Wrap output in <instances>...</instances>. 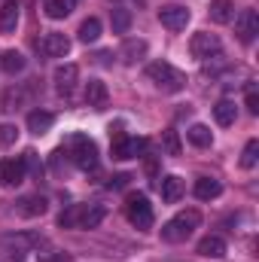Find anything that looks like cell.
Here are the masks:
<instances>
[{
  "label": "cell",
  "mask_w": 259,
  "mask_h": 262,
  "mask_svg": "<svg viewBox=\"0 0 259 262\" xmlns=\"http://www.w3.org/2000/svg\"><path fill=\"white\" fill-rule=\"evenodd\" d=\"M73 9V0H46V15L49 18H64Z\"/></svg>",
  "instance_id": "28"
},
{
  "label": "cell",
  "mask_w": 259,
  "mask_h": 262,
  "mask_svg": "<svg viewBox=\"0 0 259 262\" xmlns=\"http://www.w3.org/2000/svg\"><path fill=\"white\" fill-rule=\"evenodd\" d=\"M18 140V128L9 122H0V146H12Z\"/></svg>",
  "instance_id": "33"
},
{
  "label": "cell",
  "mask_w": 259,
  "mask_h": 262,
  "mask_svg": "<svg viewBox=\"0 0 259 262\" xmlns=\"http://www.w3.org/2000/svg\"><path fill=\"white\" fill-rule=\"evenodd\" d=\"M34 253H37V262H70V253L55 250V247H43V244H40Z\"/></svg>",
  "instance_id": "27"
},
{
  "label": "cell",
  "mask_w": 259,
  "mask_h": 262,
  "mask_svg": "<svg viewBox=\"0 0 259 262\" xmlns=\"http://www.w3.org/2000/svg\"><path fill=\"white\" fill-rule=\"evenodd\" d=\"M159 189H162V201H168V204H174V201H180L183 195V180L177 177V174H168V177H162V183H159Z\"/></svg>",
  "instance_id": "15"
},
{
  "label": "cell",
  "mask_w": 259,
  "mask_h": 262,
  "mask_svg": "<svg viewBox=\"0 0 259 262\" xmlns=\"http://www.w3.org/2000/svg\"><path fill=\"white\" fill-rule=\"evenodd\" d=\"M159 21L168 31H183L189 25V9L186 6H162L159 9Z\"/></svg>",
  "instance_id": "11"
},
{
  "label": "cell",
  "mask_w": 259,
  "mask_h": 262,
  "mask_svg": "<svg viewBox=\"0 0 259 262\" xmlns=\"http://www.w3.org/2000/svg\"><path fill=\"white\" fill-rule=\"evenodd\" d=\"M125 213H128L131 226H137V229H149L153 226V204H149V198L143 192H131L125 198Z\"/></svg>",
  "instance_id": "4"
},
{
  "label": "cell",
  "mask_w": 259,
  "mask_h": 262,
  "mask_svg": "<svg viewBox=\"0 0 259 262\" xmlns=\"http://www.w3.org/2000/svg\"><path fill=\"white\" fill-rule=\"evenodd\" d=\"M79 213H82V204H70L67 210H61L58 226H61V229H76V226H79Z\"/></svg>",
  "instance_id": "29"
},
{
  "label": "cell",
  "mask_w": 259,
  "mask_h": 262,
  "mask_svg": "<svg viewBox=\"0 0 259 262\" xmlns=\"http://www.w3.org/2000/svg\"><path fill=\"white\" fill-rule=\"evenodd\" d=\"M162 146H165L168 156H180V137H177V131H165L162 134Z\"/></svg>",
  "instance_id": "32"
},
{
  "label": "cell",
  "mask_w": 259,
  "mask_h": 262,
  "mask_svg": "<svg viewBox=\"0 0 259 262\" xmlns=\"http://www.w3.org/2000/svg\"><path fill=\"white\" fill-rule=\"evenodd\" d=\"M131 177L128 174H116V177H113V180H110V189H122V186H125V183H128Z\"/></svg>",
  "instance_id": "36"
},
{
  "label": "cell",
  "mask_w": 259,
  "mask_h": 262,
  "mask_svg": "<svg viewBox=\"0 0 259 262\" xmlns=\"http://www.w3.org/2000/svg\"><path fill=\"white\" fill-rule=\"evenodd\" d=\"M189 49H192V55L198 58V61H210V58H220L223 43H220L217 34H210V31H198V34H192Z\"/></svg>",
  "instance_id": "5"
},
{
  "label": "cell",
  "mask_w": 259,
  "mask_h": 262,
  "mask_svg": "<svg viewBox=\"0 0 259 262\" xmlns=\"http://www.w3.org/2000/svg\"><path fill=\"white\" fill-rule=\"evenodd\" d=\"M146 76H149V82H156V89L171 92V95L183 92V85H186V76L174 64H168V61H153V64L146 67Z\"/></svg>",
  "instance_id": "2"
},
{
  "label": "cell",
  "mask_w": 259,
  "mask_h": 262,
  "mask_svg": "<svg viewBox=\"0 0 259 262\" xmlns=\"http://www.w3.org/2000/svg\"><path fill=\"white\" fill-rule=\"evenodd\" d=\"M107 85L101 82V79H89L85 82V104L89 107H95V110H104L107 107Z\"/></svg>",
  "instance_id": "13"
},
{
  "label": "cell",
  "mask_w": 259,
  "mask_h": 262,
  "mask_svg": "<svg viewBox=\"0 0 259 262\" xmlns=\"http://www.w3.org/2000/svg\"><path fill=\"white\" fill-rule=\"evenodd\" d=\"M235 34L241 43H253V37L259 34V15L256 9H241L235 18Z\"/></svg>",
  "instance_id": "7"
},
{
  "label": "cell",
  "mask_w": 259,
  "mask_h": 262,
  "mask_svg": "<svg viewBox=\"0 0 259 262\" xmlns=\"http://www.w3.org/2000/svg\"><path fill=\"white\" fill-rule=\"evenodd\" d=\"M247 110H250L253 116L259 113V95H256V85H250V89H247Z\"/></svg>",
  "instance_id": "35"
},
{
  "label": "cell",
  "mask_w": 259,
  "mask_h": 262,
  "mask_svg": "<svg viewBox=\"0 0 259 262\" xmlns=\"http://www.w3.org/2000/svg\"><path fill=\"white\" fill-rule=\"evenodd\" d=\"M186 134H189V140H192L195 146H201V149L213 143V131L207 128V125H201V122H195L192 128L186 131Z\"/></svg>",
  "instance_id": "26"
},
{
  "label": "cell",
  "mask_w": 259,
  "mask_h": 262,
  "mask_svg": "<svg viewBox=\"0 0 259 262\" xmlns=\"http://www.w3.org/2000/svg\"><path fill=\"white\" fill-rule=\"evenodd\" d=\"M40 52H43L46 58H64L67 52H70V40H67L64 34H58V31H49V34L40 40Z\"/></svg>",
  "instance_id": "9"
},
{
  "label": "cell",
  "mask_w": 259,
  "mask_h": 262,
  "mask_svg": "<svg viewBox=\"0 0 259 262\" xmlns=\"http://www.w3.org/2000/svg\"><path fill=\"white\" fill-rule=\"evenodd\" d=\"M25 101H28V89H6V92H3V101H0V104H3L0 110L12 113V110H18Z\"/></svg>",
  "instance_id": "24"
},
{
  "label": "cell",
  "mask_w": 259,
  "mask_h": 262,
  "mask_svg": "<svg viewBox=\"0 0 259 262\" xmlns=\"http://www.w3.org/2000/svg\"><path fill=\"white\" fill-rule=\"evenodd\" d=\"M146 146H149V143H146V137L116 134V140H113V159H119V162L137 159V156H143V149H146Z\"/></svg>",
  "instance_id": "6"
},
{
  "label": "cell",
  "mask_w": 259,
  "mask_h": 262,
  "mask_svg": "<svg viewBox=\"0 0 259 262\" xmlns=\"http://www.w3.org/2000/svg\"><path fill=\"white\" fill-rule=\"evenodd\" d=\"M259 162V140H247L244 152H241V168H256Z\"/></svg>",
  "instance_id": "30"
},
{
  "label": "cell",
  "mask_w": 259,
  "mask_h": 262,
  "mask_svg": "<svg viewBox=\"0 0 259 262\" xmlns=\"http://www.w3.org/2000/svg\"><path fill=\"white\" fill-rule=\"evenodd\" d=\"M49 210V201L43 195H25L15 201V213L25 216V220H34V216H43Z\"/></svg>",
  "instance_id": "12"
},
{
  "label": "cell",
  "mask_w": 259,
  "mask_h": 262,
  "mask_svg": "<svg viewBox=\"0 0 259 262\" xmlns=\"http://www.w3.org/2000/svg\"><path fill=\"white\" fill-rule=\"evenodd\" d=\"M52 82H55V92H58V95L70 98V95H73V89H76V82H79V67H76V64H61V67H55V76H52Z\"/></svg>",
  "instance_id": "8"
},
{
  "label": "cell",
  "mask_w": 259,
  "mask_h": 262,
  "mask_svg": "<svg viewBox=\"0 0 259 262\" xmlns=\"http://www.w3.org/2000/svg\"><path fill=\"white\" fill-rule=\"evenodd\" d=\"M104 216H107V207L104 204H82V213H79V226L76 229H98Z\"/></svg>",
  "instance_id": "14"
},
{
  "label": "cell",
  "mask_w": 259,
  "mask_h": 262,
  "mask_svg": "<svg viewBox=\"0 0 259 262\" xmlns=\"http://www.w3.org/2000/svg\"><path fill=\"white\" fill-rule=\"evenodd\" d=\"M67 156H70L73 165L82 168V171H95V168H98V146H95V140H89L85 134H73V137H70Z\"/></svg>",
  "instance_id": "3"
},
{
  "label": "cell",
  "mask_w": 259,
  "mask_h": 262,
  "mask_svg": "<svg viewBox=\"0 0 259 262\" xmlns=\"http://www.w3.org/2000/svg\"><path fill=\"white\" fill-rule=\"evenodd\" d=\"M21 162H25V168H31L37 177L43 174V165H40V159H37V152H34V149H28V152L21 156Z\"/></svg>",
  "instance_id": "34"
},
{
  "label": "cell",
  "mask_w": 259,
  "mask_h": 262,
  "mask_svg": "<svg viewBox=\"0 0 259 262\" xmlns=\"http://www.w3.org/2000/svg\"><path fill=\"white\" fill-rule=\"evenodd\" d=\"M25 174H28V168H25L21 156L0 162V186H18V183L25 180Z\"/></svg>",
  "instance_id": "10"
},
{
  "label": "cell",
  "mask_w": 259,
  "mask_h": 262,
  "mask_svg": "<svg viewBox=\"0 0 259 262\" xmlns=\"http://www.w3.org/2000/svg\"><path fill=\"white\" fill-rule=\"evenodd\" d=\"M143 55H146V40H134V37H131V40L122 43V49H119V58H122L125 64H137Z\"/></svg>",
  "instance_id": "16"
},
{
  "label": "cell",
  "mask_w": 259,
  "mask_h": 262,
  "mask_svg": "<svg viewBox=\"0 0 259 262\" xmlns=\"http://www.w3.org/2000/svg\"><path fill=\"white\" fill-rule=\"evenodd\" d=\"M52 122H55V116H52L49 110H34V113H28V131H31V134H46V131L52 128Z\"/></svg>",
  "instance_id": "19"
},
{
  "label": "cell",
  "mask_w": 259,
  "mask_h": 262,
  "mask_svg": "<svg viewBox=\"0 0 259 262\" xmlns=\"http://www.w3.org/2000/svg\"><path fill=\"white\" fill-rule=\"evenodd\" d=\"M76 37H79V43H95L98 37H101V18H85L82 25H79V31H76Z\"/></svg>",
  "instance_id": "23"
},
{
  "label": "cell",
  "mask_w": 259,
  "mask_h": 262,
  "mask_svg": "<svg viewBox=\"0 0 259 262\" xmlns=\"http://www.w3.org/2000/svg\"><path fill=\"white\" fill-rule=\"evenodd\" d=\"M220 192H223L220 180H213V177H198V180H195V198L210 201V198H217Z\"/></svg>",
  "instance_id": "22"
},
{
  "label": "cell",
  "mask_w": 259,
  "mask_h": 262,
  "mask_svg": "<svg viewBox=\"0 0 259 262\" xmlns=\"http://www.w3.org/2000/svg\"><path fill=\"white\" fill-rule=\"evenodd\" d=\"M131 28V12L128 9H113V34H125Z\"/></svg>",
  "instance_id": "31"
},
{
  "label": "cell",
  "mask_w": 259,
  "mask_h": 262,
  "mask_svg": "<svg viewBox=\"0 0 259 262\" xmlns=\"http://www.w3.org/2000/svg\"><path fill=\"white\" fill-rule=\"evenodd\" d=\"M18 25V0H6L3 9H0V31L3 34H12Z\"/></svg>",
  "instance_id": "20"
},
{
  "label": "cell",
  "mask_w": 259,
  "mask_h": 262,
  "mask_svg": "<svg viewBox=\"0 0 259 262\" xmlns=\"http://www.w3.org/2000/svg\"><path fill=\"white\" fill-rule=\"evenodd\" d=\"M235 116H238V107L232 104V101H217V107H213V119L220 122V125H232L235 122Z\"/></svg>",
  "instance_id": "25"
},
{
  "label": "cell",
  "mask_w": 259,
  "mask_h": 262,
  "mask_svg": "<svg viewBox=\"0 0 259 262\" xmlns=\"http://www.w3.org/2000/svg\"><path fill=\"white\" fill-rule=\"evenodd\" d=\"M0 67H3V73H9V76H15V73H21V70L28 67V58H25L21 52H15V49H9V52H3V55H0Z\"/></svg>",
  "instance_id": "21"
},
{
  "label": "cell",
  "mask_w": 259,
  "mask_h": 262,
  "mask_svg": "<svg viewBox=\"0 0 259 262\" xmlns=\"http://www.w3.org/2000/svg\"><path fill=\"white\" fill-rule=\"evenodd\" d=\"M198 253L210 256V259H220V256H226V241L220 235H207V238L198 241Z\"/></svg>",
  "instance_id": "17"
},
{
  "label": "cell",
  "mask_w": 259,
  "mask_h": 262,
  "mask_svg": "<svg viewBox=\"0 0 259 262\" xmlns=\"http://www.w3.org/2000/svg\"><path fill=\"white\" fill-rule=\"evenodd\" d=\"M207 12H210V21H217V25H229V21L235 18V3H232V0H213Z\"/></svg>",
  "instance_id": "18"
},
{
  "label": "cell",
  "mask_w": 259,
  "mask_h": 262,
  "mask_svg": "<svg viewBox=\"0 0 259 262\" xmlns=\"http://www.w3.org/2000/svg\"><path fill=\"white\" fill-rule=\"evenodd\" d=\"M198 226H201V213H198L195 207L180 210L174 220H168V223L162 226V241H168V244H180V241H186V238L192 235Z\"/></svg>",
  "instance_id": "1"
}]
</instances>
